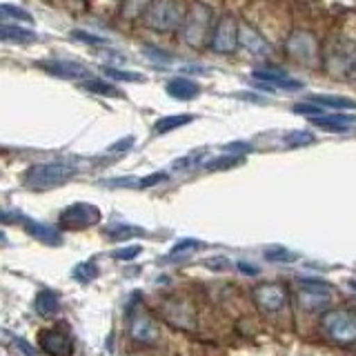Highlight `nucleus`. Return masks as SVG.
<instances>
[{
  "label": "nucleus",
  "mask_w": 356,
  "mask_h": 356,
  "mask_svg": "<svg viewBox=\"0 0 356 356\" xmlns=\"http://www.w3.org/2000/svg\"><path fill=\"white\" fill-rule=\"evenodd\" d=\"M14 345L22 352V356H38L36 348H31V345L25 339H22V337H14Z\"/></svg>",
  "instance_id": "obj_37"
},
{
  "label": "nucleus",
  "mask_w": 356,
  "mask_h": 356,
  "mask_svg": "<svg viewBox=\"0 0 356 356\" xmlns=\"http://www.w3.org/2000/svg\"><path fill=\"white\" fill-rule=\"evenodd\" d=\"M85 89H89V92H96V94H103V96H120V92L111 83L96 81V78H89V81H85Z\"/></svg>",
  "instance_id": "obj_27"
},
{
  "label": "nucleus",
  "mask_w": 356,
  "mask_h": 356,
  "mask_svg": "<svg viewBox=\"0 0 356 356\" xmlns=\"http://www.w3.org/2000/svg\"><path fill=\"white\" fill-rule=\"evenodd\" d=\"M0 36H3L5 42H18V44H25V42H33L38 36L33 29H25L20 25H9L5 22L3 27H0Z\"/></svg>",
  "instance_id": "obj_20"
},
{
  "label": "nucleus",
  "mask_w": 356,
  "mask_h": 356,
  "mask_svg": "<svg viewBox=\"0 0 356 356\" xmlns=\"http://www.w3.org/2000/svg\"><path fill=\"white\" fill-rule=\"evenodd\" d=\"M100 220V209L96 205H87V203H76L63 209V214L58 222L67 229H85L92 227Z\"/></svg>",
  "instance_id": "obj_8"
},
{
  "label": "nucleus",
  "mask_w": 356,
  "mask_h": 356,
  "mask_svg": "<svg viewBox=\"0 0 356 356\" xmlns=\"http://www.w3.org/2000/svg\"><path fill=\"white\" fill-rule=\"evenodd\" d=\"M143 51L147 54L149 58H154V60H170V58H172L170 54H165V51H161V49H156L154 44H145Z\"/></svg>",
  "instance_id": "obj_38"
},
{
  "label": "nucleus",
  "mask_w": 356,
  "mask_h": 356,
  "mask_svg": "<svg viewBox=\"0 0 356 356\" xmlns=\"http://www.w3.org/2000/svg\"><path fill=\"white\" fill-rule=\"evenodd\" d=\"M238 29L241 25L236 22V18L225 14V16H220V20L216 22V27H214V33H211V51H216V54H232L234 49H236V44H238Z\"/></svg>",
  "instance_id": "obj_6"
},
{
  "label": "nucleus",
  "mask_w": 356,
  "mask_h": 356,
  "mask_svg": "<svg viewBox=\"0 0 356 356\" xmlns=\"http://www.w3.org/2000/svg\"><path fill=\"white\" fill-rule=\"evenodd\" d=\"M203 159H205V154H203V152H198V154H189V156H185V159L174 161V167H176V170H187V167L198 165Z\"/></svg>",
  "instance_id": "obj_33"
},
{
  "label": "nucleus",
  "mask_w": 356,
  "mask_h": 356,
  "mask_svg": "<svg viewBox=\"0 0 356 356\" xmlns=\"http://www.w3.org/2000/svg\"><path fill=\"white\" fill-rule=\"evenodd\" d=\"M25 232L31 238H36L44 245H54L58 248L63 245V234L56 229L54 225H47V222H38V220H25Z\"/></svg>",
  "instance_id": "obj_16"
},
{
  "label": "nucleus",
  "mask_w": 356,
  "mask_h": 356,
  "mask_svg": "<svg viewBox=\"0 0 356 356\" xmlns=\"http://www.w3.org/2000/svg\"><path fill=\"white\" fill-rule=\"evenodd\" d=\"M105 76L114 78V81H125V83H145V76L136 72H127V70H116V67H105Z\"/></svg>",
  "instance_id": "obj_24"
},
{
  "label": "nucleus",
  "mask_w": 356,
  "mask_h": 356,
  "mask_svg": "<svg viewBox=\"0 0 356 356\" xmlns=\"http://www.w3.org/2000/svg\"><path fill=\"white\" fill-rule=\"evenodd\" d=\"M33 309H36V314L49 318L54 316L56 312L60 309V296L58 292H54V289H40L33 298Z\"/></svg>",
  "instance_id": "obj_18"
},
{
  "label": "nucleus",
  "mask_w": 356,
  "mask_h": 356,
  "mask_svg": "<svg viewBox=\"0 0 356 356\" xmlns=\"http://www.w3.org/2000/svg\"><path fill=\"white\" fill-rule=\"evenodd\" d=\"M38 343L47 356H72L74 341L70 334H63L58 330H42L38 334Z\"/></svg>",
  "instance_id": "obj_10"
},
{
  "label": "nucleus",
  "mask_w": 356,
  "mask_h": 356,
  "mask_svg": "<svg viewBox=\"0 0 356 356\" xmlns=\"http://www.w3.org/2000/svg\"><path fill=\"white\" fill-rule=\"evenodd\" d=\"M225 149H229V152H252V145H245V143H229V145H225Z\"/></svg>",
  "instance_id": "obj_43"
},
{
  "label": "nucleus",
  "mask_w": 356,
  "mask_h": 356,
  "mask_svg": "<svg viewBox=\"0 0 356 356\" xmlns=\"http://www.w3.org/2000/svg\"><path fill=\"white\" fill-rule=\"evenodd\" d=\"M238 163H241L238 156L227 154V156H220V159L207 163V165H205V170H207V172H220V170H227V167H234V165H238Z\"/></svg>",
  "instance_id": "obj_31"
},
{
  "label": "nucleus",
  "mask_w": 356,
  "mask_h": 356,
  "mask_svg": "<svg viewBox=\"0 0 356 356\" xmlns=\"http://www.w3.org/2000/svg\"><path fill=\"white\" fill-rule=\"evenodd\" d=\"M183 9L178 0H149L147 9H145V25L152 31L167 33L183 25Z\"/></svg>",
  "instance_id": "obj_4"
},
{
  "label": "nucleus",
  "mask_w": 356,
  "mask_h": 356,
  "mask_svg": "<svg viewBox=\"0 0 356 356\" xmlns=\"http://www.w3.org/2000/svg\"><path fill=\"white\" fill-rule=\"evenodd\" d=\"M321 105H316V103H298V105H294V111L296 114H307V116H321Z\"/></svg>",
  "instance_id": "obj_35"
},
{
  "label": "nucleus",
  "mask_w": 356,
  "mask_h": 356,
  "mask_svg": "<svg viewBox=\"0 0 356 356\" xmlns=\"http://www.w3.org/2000/svg\"><path fill=\"white\" fill-rule=\"evenodd\" d=\"M72 276L76 278L78 283H89V281H94V278L98 276V267L94 263H78L74 267Z\"/></svg>",
  "instance_id": "obj_25"
},
{
  "label": "nucleus",
  "mask_w": 356,
  "mask_h": 356,
  "mask_svg": "<svg viewBox=\"0 0 356 356\" xmlns=\"http://www.w3.org/2000/svg\"><path fill=\"white\" fill-rule=\"evenodd\" d=\"M300 305L309 312L325 309L332 303L330 285L325 281H316V278H300Z\"/></svg>",
  "instance_id": "obj_7"
},
{
  "label": "nucleus",
  "mask_w": 356,
  "mask_h": 356,
  "mask_svg": "<svg viewBox=\"0 0 356 356\" xmlns=\"http://www.w3.org/2000/svg\"><path fill=\"white\" fill-rule=\"evenodd\" d=\"M309 143H314V134L303 131V129L289 131L283 138V145H287V147H300V145H309Z\"/></svg>",
  "instance_id": "obj_26"
},
{
  "label": "nucleus",
  "mask_w": 356,
  "mask_h": 356,
  "mask_svg": "<svg viewBox=\"0 0 356 356\" xmlns=\"http://www.w3.org/2000/svg\"><path fill=\"white\" fill-rule=\"evenodd\" d=\"M254 300L259 303L263 312H278L287 300V294L281 285L276 283H265L254 289Z\"/></svg>",
  "instance_id": "obj_12"
},
{
  "label": "nucleus",
  "mask_w": 356,
  "mask_h": 356,
  "mask_svg": "<svg viewBox=\"0 0 356 356\" xmlns=\"http://www.w3.org/2000/svg\"><path fill=\"white\" fill-rule=\"evenodd\" d=\"M129 332H131V337L140 343H154L156 339H159V327H156V323L147 314H143V312L131 314Z\"/></svg>",
  "instance_id": "obj_13"
},
{
  "label": "nucleus",
  "mask_w": 356,
  "mask_h": 356,
  "mask_svg": "<svg viewBox=\"0 0 356 356\" xmlns=\"http://www.w3.org/2000/svg\"><path fill=\"white\" fill-rule=\"evenodd\" d=\"M211 22H214V14H211V7L205 3H194L189 7V11L183 18L181 25V36L189 44V47H203L207 40H211Z\"/></svg>",
  "instance_id": "obj_2"
},
{
  "label": "nucleus",
  "mask_w": 356,
  "mask_h": 356,
  "mask_svg": "<svg viewBox=\"0 0 356 356\" xmlns=\"http://www.w3.org/2000/svg\"><path fill=\"white\" fill-rule=\"evenodd\" d=\"M105 234L111 241H127L131 236H143L145 229L136 227V225H114V227H109Z\"/></svg>",
  "instance_id": "obj_23"
},
{
  "label": "nucleus",
  "mask_w": 356,
  "mask_h": 356,
  "mask_svg": "<svg viewBox=\"0 0 356 356\" xmlns=\"http://www.w3.org/2000/svg\"><path fill=\"white\" fill-rule=\"evenodd\" d=\"M131 145H134V136H127V138H122V140L111 145V152H125V149L131 147Z\"/></svg>",
  "instance_id": "obj_40"
},
{
  "label": "nucleus",
  "mask_w": 356,
  "mask_h": 356,
  "mask_svg": "<svg viewBox=\"0 0 356 356\" xmlns=\"http://www.w3.org/2000/svg\"><path fill=\"white\" fill-rule=\"evenodd\" d=\"M0 14H3V18H5V20H9V18H14V20H22V22H31V20H33L29 11H25L22 7L7 5V3H5L3 7H0Z\"/></svg>",
  "instance_id": "obj_29"
},
{
  "label": "nucleus",
  "mask_w": 356,
  "mask_h": 356,
  "mask_svg": "<svg viewBox=\"0 0 356 356\" xmlns=\"http://www.w3.org/2000/svg\"><path fill=\"white\" fill-rule=\"evenodd\" d=\"M287 54L292 56L294 60L303 63V65H316L318 60V44L314 36L307 31H294L292 36L287 38Z\"/></svg>",
  "instance_id": "obj_9"
},
{
  "label": "nucleus",
  "mask_w": 356,
  "mask_h": 356,
  "mask_svg": "<svg viewBox=\"0 0 356 356\" xmlns=\"http://www.w3.org/2000/svg\"><path fill=\"white\" fill-rule=\"evenodd\" d=\"M40 67L47 74L63 78V81H89L92 78L87 67L76 60H49V63H40Z\"/></svg>",
  "instance_id": "obj_11"
},
{
  "label": "nucleus",
  "mask_w": 356,
  "mask_h": 356,
  "mask_svg": "<svg viewBox=\"0 0 356 356\" xmlns=\"http://www.w3.org/2000/svg\"><path fill=\"white\" fill-rule=\"evenodd\" d=\"M140 252H143L140 245H131V248H122V250H116V252L111 254V256H114L116 261H131V259H136V256H138Z\"/></svg>",
  "instance_id": "obj_34"
},
{
  "label": "nucleus",
  "mask_w": 356,
  "mask_h": 356,
  "mask_svg": "<svg viewBox=\"0 0 356 356\" xmlns=\"http://www.w3.org/2000/svg\"><path fill=\"white\" fill-rule=\"evenodd\" d=\"M309 120H312V125H316L321 129L348 131L356 122V116H350V114H327V116H312Z\"/></svg>",
  "instance_id": "obj_17"
},
{
  "label": "nucleus",
  "mask_w": 356,
  "mask_h": 356,
  "mask_svg": "<svg viewBox=\"0 0 356 356\" xmlns=\"http://www.w3.org/2000/svg\"><path fill=\"white\" fill-rule=\"evenodd\" d=\"M307 100L316 103L321 107H332V109H354L356 100L345 98V96H332V94H318V96H309Z\"/></svg>",
  "instance_id": "obj_22"
},
{
  "label": "nucleus",
  "mask_w": 356,
  "mask_h": 356,
  "mask_svg": "<svg viewBox=\"0 0 356 356\" xmlns=\"http://www.w3.org/2000/svg\"><path fill=\"white\" fill-rule=\"evenodd\" d=\"M265 259L270 263H294L298 256L285 248H272V250H265Z\"/></svg>",
  "instance_id": "obj_28"
},
{
  "label": "nucleus",
  "mask_w": 356,
  "mask_h": 356,
  "mask_svg": "<svg viewBox=\"0 0 356 356\" xmlns=\"http://www.w3.org/2000/svg\"><path fill=\"white\" fill-rule=\"evenodd\" d=\"M238 42L252 56H267V54L272 51L270 42H267L252 25H241V29H238Z\"/></svg>",
  "instance_id": "obj_14"
},
{
  "label": "nucleus",
  "mask_w": 356,
  "mask_h": 356,
  "mask_svg": "<svg viewBox=\"0 0 356 356\" xmlns=\"http://www.w3.org/2000/svg\"><path fill=\"white\" fill-rule=\"evenodd\" d=\"M76 176V167L65 161H54V163H38L31 165L22 176L25 187L33 189V192H47V189L60 187L67 181H72Z\"/></svg>",
  "instance_id": "obj_1"
},
{
  "label": "nucleus",
  "mask_w": 356,
  "mask_h": 356,
  "mask_svg": "<svg viewBox=\"0 0 356 356\" xmlns=\"http://www.w3.org/2000/svg\"><path fill=\"white\" fill-rule=\"evenodd\" d=\"M236 267H238V270H241L243 274H248V276H256V274L261 272L256 265H250V263H245V261H238V263H236Z\"/></svg>",
  "instance_id": "obj_41"
},
{
  "label": "nucleus",
  "mask_w": 356,
  "mask_h": 356,
  "mask_svg": "<svg viewBox=\"0 0 356 356\" xmlns=\"http://www.w3.org/2000/svg\"><path fill=\"white\" fill-rule=\"evenodd\" d=\"M167 94L176 100H192L200 94V87L198 83L189 81V78H172L167 83Z\"/></svg>",
  "instance_id": "obj_19"
},
{
  "label": "nucleus",
  "mask_w": 356,
  "mask_h": 356,
  "mask_svg": "<svg viewBox=\"0 0 356 356\" xmlns=\"http://www.w3.org/2000/svg\"><path fill=\"white\" fill-rule=\"evenodd\" d=\"M147 7H143L138 0H127L125 3V11H127V16H136V14H140V11H145Z\"/></svg>",
  "instance_id": "obj_39"
},
{
  "label": "nucleus",
  "mask_w": 356,
  "mask_h": 356,
  "mask_svg": "<svg viewBox=\"0 0 356 356\" xmlns=\"http://www.w3.org/2000/svg\"><path fill=\"white\" fill-rule=\"evenodd\" d=\"M196 116L194 114H176V116H165L161 120H156V125H154V131L156 134H170L178 127H183V125H189Z\"/></svg>",
  "instance_id": "obj_21"
},
{
  "label": "nucleus",
  "mask_w": 356,
  "mask_h": 356,
  "mask_svg": "<svg viewBox=\"0 0 356 356\" xmlns=\"http://www.w3.org/2000/svg\"><path fill=\"white\" fill-rule=\"evenodd\" d=\"M323 330L337 343L356 341V312L354 309H332L323 316Z\"/></svg>",
  "instance_id": "obj_5"
},
{
  "label": "nucleus",
  "mask_w": 356,
  "mask_h": 356,
  "mask_svg": "<svg viewBox=\"0 0 356 356\" xmlns=\"http://www.w3.org/2000/svg\"><path fill=\"white\" fill-rule=\"evenodd\" d=\"M205 265L209 267V270H227V267H229V263L225 259H211Z\"/></svg>",
  "instance_id": "obj_42"
},
{
  "label": "nucleus",
  "mask_w": 356,
  "mask_h": 356,
  "mask_svg": "<svg viewBox=\"0 0 356 356\" xmlns=\"http://www.w3.org/2000/svg\"><path fill=\"white\" fill-rule=\"evenodd\" d=\"M167 178V174H161V172H156V174H152V176H145V178H140L138 181V189H147V187H154V185H159V183H163Z\"/></svg>",
  "instance_id": "obj_36"
},
{
  "label": "nucleus",
  "mask_w": 356,
  "mask_h": 356,
  "mask_svg": "<svg viewBox=\"0 0 356 356\" xmlns=\"http://www.w3.org/2000/svg\"><path fill=\"white\" fill-rule=\"evenodd\" d=\"M72 36H74L76 40H83V42H87V44H92V47H107V44H109L107 38L96 36V33H89V31H83V29L72 31Z\"/></svg>",
  "instance_id": "obj_30"
},
{
  "label": "nucleus",
  "mask_w": 356,
  "mask_h": 356,
  "mask_svg": "<svg viewBox=\"0 0 356 356\" xmlns=\"http://www.w3.org/2000/svg\"><path fill=\"white\" fill-rule=\"evenodd\" d=\"M200 241H196V238H183V241H178L174 248H172V252H170V256H181V254H189V252H194V250H198L200 248Z\"/></svg>",
  "instance_id": "obj_32"
},
{
  "label": "nucleus",
  "mask_w": 356,
  "mask_h": 356,
  "mask_svg": "<svg viewBox=\"0 0 356 356\" xmlns=\"http://www.w3.org/2000/svg\"><path fill=\"white\" fill-rule=\"evenodd\" d=\"M325 67L339 81H356V40L345 36L332 40L325 54Z\"/></svg>",
  "instance_id": "obj_3"
},
{
  "label": "nucleus",
  "mask_w": 356,
  "mask_h": 356,
  "mask_svg": "<svg viewBox=\"0 0 356 356\" xmlns=\"http://www.w3.org/2000/svg\"><path fill=\"white\" fill-rule=\"evenodd\" d=\"M252 76L256 78V81L270 83L272 87L287 89V92H298V89H303V83H300V81H296V78H289L287 74L276 72V70H254Z\"/></svg>",
  "instance_id": "obj_15"
}]
</instances>
